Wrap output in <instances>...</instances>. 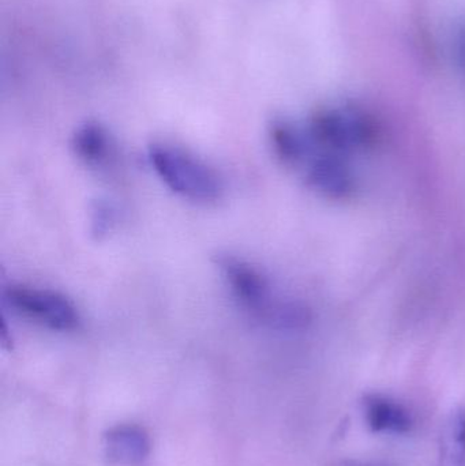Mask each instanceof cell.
Here are the masks:
<instances>
[{
    "instance_id": "obj_6",
    "label": "cell",
    "mask_w": 465,
    "mask_h": 466,
    "mask_svg": "<svg viewBox=\"0 0 465 466\" xmlns=\"http://www.w3.org/2000/svg\"><path fill=\"white\" fill-rule=\"evenodd\" d=\"M366 423L377 434H409L414 429L411 412L400 402L382 394H368L363 399Z\"/></svg>"
},
{
    "instance_id": "obj_2",
    "label": "cell",
    "mask_w": 465,
    "mask_h": 466,
    "mask_svg": "<svg viewBox=\"0 0 465 466\" xmlns=\"http://www.w3.org/2000/svg\"><path fill=\"white\" fill-rule=\"evenodd\" d=\"M149 161L161 182L182 198L210 204L223 196V180L217 172L179 147L152 145Z\"/></svg>"
},
{
    "instance_id": "obj_5",
    "label": "cell",
    "mask_w": 465,
    "mask_h": 466,
    "mask_svg": "<svg viewBox=\"0 0 465 466\" xmlns=\"http://www.w3.org/2000/svg\"><path fill=\"white\" fill-rule=\"evenodd\" d=\"M349 158L313 150L305 164L306 185L319 196L333 201L351 198L358 190V179Z\"/></svg>"
},
{
    "instance_id": "obj_12",
    "label": "cell",
    "mask_w": 465,
    "mask_h": 466,
    "mask_svg": "<svg viewBox=\"0 0 465 466\" xmlns=\"http://www.w3.org/2000/svg\"><path fill=\"white\" fill-rule=\"evenodd\" d=\"M458 56L459 62H460L461 67L465 70V27L460 32L458 40Z\"/></svg>"
},
{
    "instance_id": "obj_10",
    "label": "cell",
    "mask_w": 465,
    "mask_h": 466,
    "mask_svg": "<svg viewBox=\"0 0 465 466\" xmlns=\"http://www.w3.org/2000/svg\"><path fill=\"white\" fill-rule=\"evenodd\" d=\"M440 466H465V408H458L442 432Z\"/></svg>"
},
{
    "instance_id": "obj_4",
    "label": "cell",
    "mask_w": 465,
    "mask_h": 466,
    "mask_svg": "<svg viewBox=\"0 0 465 466\" xmlns=\"http://www.w3.org/2000/svg\"><path fill=\"white\" fill-rule=\"evenodd\" d=\"M5 296L8 307L15 314L49 330L73 331L81 323L73 301L55 290L13 285L5 290Z\"/></svg>"
},
{
    "instance_id": "obj_9",
    "label": "cell",
    "mask_w": 465,
    "mask_h": 466,
    "mask_svg": "<svg viewBox=\"0 0 465 466\" xmlns=\"http://www.w3.org/2000/svg\"><path fill=\"white\" fill-rule=\"evenodd\" d=\"M73 149L82 163L93 168H101L111 158V138L103 126L89 122L74 134Z\"/></svg>"
},
{
    "instance_id": "obj_1",
    "label": "cell",
    "mask_w": 465,
    "mask_h": 466,
    "mask_svg": "<svg viewBox=\"0 0 465 466\" xmlns=\"http://www.w3.org/2000/svg\"><path fill=\"white\" fill-rule=\"evenodd\" d=\"M217 263L235 300L254 319L278 329H300L308 322V309L276 298L269 279L256 266L231 255Z\"/></svg>"
},
{
    "instance_id": "obj_13",
    "label": "cell",
    "mask_w": 465,
    "mask_h": 466,
    "mask_svg": "<svg viewBox=\"0 0 465 466\" xmlns=\"http://www.w3.org/2000/svg\"><path fill=\"white\" fill-rule=\"evenodd\" d=\"M340 466H385V465L376 464V462L358 461V460H346V461H341Z\"/></svg>"
},
{
    "instance_id": "obj_11",
    "label": "cell",
    "mask_w": 465,
    "mask_h": 466,
    "mask_svg": "<svg viewBox=\"0 0 465 466\" xmlns=\"http://www.w3.org/2000/svg\"><path fill=\"white\" fill-rule=\"evenodd\" d=\"M115 221V210L111 205L100 202L93 209V228L97 235H106L111 229Z\"/></svg>"
},
{
    "instance_id": "obj_3",
    "label": "cell",
    "mask_w": 465,
    "mask_h": 466,
    "mask_svg": "<svg viewBox=\"0 0 465 466\" xmlns=\"http://www.w3.org/2000/svg\"><path fill=\"white\" fill-rule=\"evenodd\" d=\"M313 150L349 157L377 144L379 127L373 117L357 108L317 112L306 128Z\"/></svg>"
},
{
    "instance_id": "obj_8",
    "label": "cell",
    "mask_w": 465,
    "mask_h": 466,
    "mask_svg": "<svg viewBox=\"0 0 465 466\" xmlns=\"http://www.w3.org/2000/svg\"><path fill=\"white\" fill-rule=\"evenodd\" d=\"M270 142L278 160L288 167L305 166L313 153L306 128L287 120H276L270 127Z\"/></svg>"
},
{
    "instance_id": "obj_7",
    "label": "cell",
    "mask_w": 465,
    "mask_h": 466,
    "mask_svg": "<svg viewBox=\"0 0 465 466\" xmlns=\"http://www.w3.org/2000/svg\"><path fill=\"white\" fill-rule=\"evenodd\" d=\"M104 451L112 464H141L150 453L149 435L131 424L114 427L104 434Z\"/></svg>"
}]
</instances>
